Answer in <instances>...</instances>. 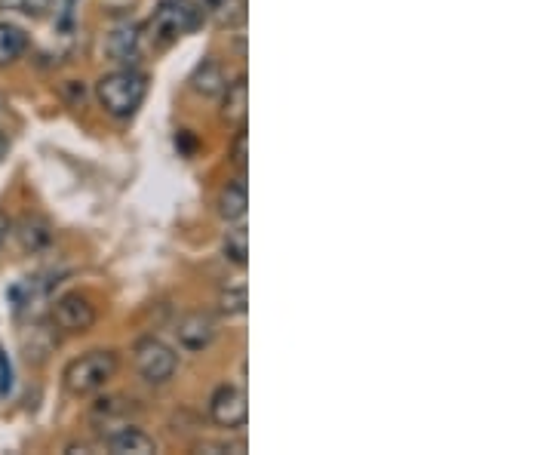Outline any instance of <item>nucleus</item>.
<instances>
[{"instance_id": "obj_13", "label": "nucleus", "mask_w": 553, "mask_h": 455, "mask_svg": "<svg viewBox=\"0 0 553 455\" xmlns=\"http://www.w3.org/2000/svg\"><path fill=\"white\" fill-rule=\"evenodd\" d=\"M246 206H249V194H246V179H234L222 188L219 194V216L225 222H243L246 216Z\"/></svg>"}, {"instance_id": "obj_19", "label": "nucleus", "mask_w": 553, "mask_h": 455, "mask_svg": "<svg viewBox=\"0 0 553 455\" xmlns=\"http://www.w3.org/2000/svg\"><path fill=\"white\" fill-rule=\"evenodd\" d=\"M231 160H234V167L240 173H246V163H249V136H246V127L237 130V139L231 145Z\"/></svg>"}, {"instance_id": "obj_23", "label": "nucleus", "mask_w": 553, "mask_h": 455, "mask_svg": "<svg viewBox=\"0 0 553 455\" xmlns=\"http://www.w3.org/2000/svg\"><path fill=\"white\" fill-rule=\"evenodd\" d=\"M4 108H7V105H4V99H0V120H4Z\"/></svg>"}, {"instance_id": "obj_16", "label": "nucleus", "mask_w": 553, "mask_h": 455, "mask_svg": "<svg viewBox=\"0 0 553 455\" xmlns=\"http://www.w3.org/2000/svg\"><path fill=\"white\" fill-rule=\"evenodd\" d=\"M222 253H225V259H228L231 265H237V268H243V265L249 262V234H246L243 225H234V228L225 234V240H222Z\"/></svg>"}, {"instance_id": "obj_18", "label": "nucleus", "mask_w": 553, "mask_h": 455, "mask_svg": "<svg viewBox=\"0 0 553 455\" xmlns=\"http://www.w3.org/2000/svg\"><path fill=\"white\" fill-rule=\"evenodd\" d=\"M50 4L53 0H0V10H19V13H25V16H44L47 10H50Z\"/></svg>"}, {"instance_id": "obj_21", "label": "nucleus", "mask_w": 553, "mask_h": 455, "mask_svg": "<svg viewBox=\"0 0 553 455\" xmlns=\"http://www.w3.org/2000/svg\"><path fill=\"white\" fill-rule=\"evenodd\" d=\"M10 234H13V222H10L4 213H0V250H4V246H7Z\"/></svg>"}, {"instance_id": "obj_11", "label": "nucleus", "mask_w": 553, "mask_h": 455, "mask_svg": "<svg viewBox=\"0 0 553 455\" xmlns=\"http://www.w3.org/2000/svg\"><path fill=\"white\" fill-rule=\"evenodd\" d=\"M108 56L120 65L130 68L139 59V28L136 25H120L108 34V44H105Z\"/></svg>"}, {"instance_id": "obj_5", "label": "nucleus", "mask_w": 553, "mask_h": 455, "mask_svg": "<svg viewBox=\"0 0 553 455\" xmlns=\"http://www.w3.org/2000/svg\"><path fill=\"white\" fill-rule=\"evenodd\" d=\"M209 416L219 428L237 431L249 422V400L246 391L237 385H219L209 397Z\"/></svg>"}, {"instance_id": "obj_15", "label": "nucleus", "mask_w": 553, "mask_h": 455, "mask_svg": "<svg viewBox=\"0 0 553 455\" xmlns=\"http://www.w3.org/2000/svg\"><path fill=\"white\" fill-rule=\"evenodd\" d=\"M19 243H22V250H31V253H40L44 246H50V240H53V231H50V225L44 222V219H25L22 225H19Z\"/></svg>"}, {"instance_id": "obj_6", "label": "nucleus", "mask_w": 553, "mask_h": 455, "mask_svg": "<svg viewBox=\"0 0 553 455\" xmlns=\"http://www.w3.org/2000/svg\"><path fill=\"white\" fill-rule=\"evenodd\" d=\"M53 323L62 329V333H87V329H93V323H96V305L87 296L68 293V296L56 299Z\"/></svg>"}, {"instance_id": "obj_7", "label": "nucleus", "mask_w": 553, "mask_h": 455, "mask_svg": "<svg viewBox=\"0 0 553 455\" xmlns=\"http://www.w3.org/2000/svg\"><path fill=\"white\" fill-rule=\"evenodd\" d=\"M176 339L185 351H206L216 342V320L203 311H191L176 323Z\"/></svg>"}, {"instance_id": "obj_10", "label": "nucleus", "mask_w": 553, "mask_h": 455, "mask_svg": "<svg viewBox=\"0 0 553 455\" xmlns=\"http://www.w3.org/2000/svg\"><path fill=\"white\" fill-rule=\"evenodd\" d=\"M203 16H209L219 28H243L249 16V0H203Z\"/></svg>"}, {"instance_id": "obj_4", "label": "nucleus", "mask_w": 553, "mask_h": 455, "mask_svg": "<svg viewBox=\"0 0 553 455\" xmlns=\"http://www.w3.org/2000/svg\"><path fill=\"white\" fill-rule=\"evenodd\" d=\"M133 360H136L139 376L148 385H166L169 379L176 376V369H179V354L169 348L166 342L154 339V336H148V339H142L136 345Z\"/></svg>"}, {"instance_id": "obj_8", "label": "nucleus", "mask_w": 553, "mask_h": 455, "mask_svg": "<svg viewBox=\"0 0 553 455\" xmlns=\"http://www.w3.org/2000/svg\"><path fill=\"white\" fill-rule=\"evenodd\" d=\"M246 117H249V80L246 74H240L222 90V120L228 127L240 130L246 127Z\"/></svg>"}, {"instance_id": "obj_9", "label": "nucleus", "mask_w": 553, "mask_h": 455, "mask_svg": "<svg viewBox=\"0 0 553 455\" xmlns=\"http://www.w3.org/2000/svg\"><path fill=\"white\" fill-rule=\"evenodd\" d=\"M105 449L111 455H154L157 443L139 428H117L105 437Z\"/></svg>"}, {"instance_id": "obj_22", "label": "nucleus", "mask_w": 553, "mask_h": 455, "mask_svg": "<svg viewBox=\"0 0 553 455\" xmlns=\"http://www.w3.org/2000/svg\"><path fill=\"white\" fill-rule=\"evenodd\" d=\"M7 151H10V142H7V136H4V133H0V163H4Z\"/></svg>"}, {"instance_id": "obj_20", "label": "nucleus", "mask_w": 553, "mask_h": 455, "mask_svg": "<svg viewBox=\"0 0 553 455\" xmlns=\"http://www.w3.org/2000/svg\"><path fill=\"white\" fill-rule=\"evenodd\" d=\"M10 388H13V369L4 348H0V394H10Z\"/></svg>"}, {"instance_id": "obj_14", "label": "nucleus", "mask_w": 553, "mask_h": 455, "mask_svg": "<svg viewBox=\"0 0 553 455\" xmlns=\"http://www.w3.org/2000/svg\"><path fill=\"white\" fill-rule=\"evenodd\" d=\"M28 50V34L19 25L0 22V65H13Z\"/></svg>"}, {"instance_id": "obj_1", "label": "nucleus", "mask_w": 553, "mask_h": 455, "mask_svg": "<svg viewBox=\"0 0 553 455\" xmlns=\"http://www.w3.org/2000/svg\"><path fill=\"white\" fill-rule=\"evenodd\" d=\"M148 96V77L139 68H117L111 74H105L96 84V99L105 108V114L126 120L139 111V105Z\"/></svg>"}, {"instance_id": "obj_3", "label": "nucleus", "mask_w": 553, "mask_h": 455, "mask_svg": "<svg viewBox=\"0 0 553 455\" xmlns=\"http://www.w3.org/2000/svg\"><path fill=\"white\" fill-rule=\"evenodd\" d=\"M203 22V7L197 0H160L148 19V34L154 37V44L169 47L179 37L197 31Z\"/></svg>"}, {"instance_id": "obj_2", "label": "nucleus", "mask_w": 553, "mask_h": 455, "mask_svg": "<svg viewBox=\"0 0 553 455\" xmlns=\"http://www.w3.org/2000/svg\"><path fill=\"white\" fill-rule=\"evenodd\" d=\"M120 360L114 351H87L77 360H71L62 372V385L71 397H90L96 391H102L117 372Z\"/></svg>"}, {"instance_id": "obj_12", "label": "nucleus", "mask_w": 553, "mask_h": 455, "mask_svg": "<svg viewBox=\"0 0 553 455\" xmlns=\"http://www.w3.org/2000/svg\"><path fill=\"white\" fill-rule=\"evenodd\" d=\"M228 87V77L216 59H203L191 74V90L200 96H219Z\"/></svg>"}, {"instance_id": "obj_17", "label": "nucleus", "mask_w": 553, "mask_h": 455, "mask_svg": "<svg viewBox=\"0 0 553 455\" xmlns=\"http://www.w3.org/2000/svg\"><path fill=\"white\" fill-rule=\"evenodd\" d=\"M246 305H249V299H246V286H228L225 293L219 296V308H222L228 317L246 314Z\"/></svg>"}]
</instances>
